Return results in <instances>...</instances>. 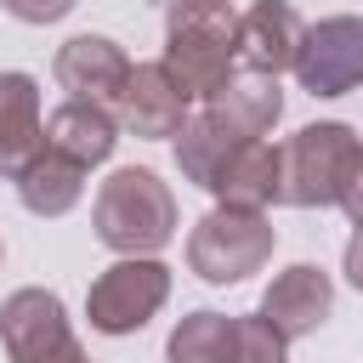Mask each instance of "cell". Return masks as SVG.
Returning <instances> with one entry per match:
<instances>
[{"label": "cell", "instance_id": "obj_10", "mask_svg": "<svg viewBox=\"0 0 363 363\" xmlns=\"http://www.w3.org/2000/svg\"><path fill=\"white\" fill-rule=\"evenodd\" d=\"M329 312H335V278H329L323 267H312V261L284 267V272L267 284V295H261V318H267L284 340L318 335V329L329 323Z\"/></svg>", "mask_w": 363, "mask_h": 363}, {"label": "cell", "instance_id": "obj_14", "mask_svg": "<svg viewBox=\"0 0 363 363\" xmlns=\"http://www.w3.org/2000/svg\"><path fill=\"white\" fill-rule=\"evenodd\" d=\"M40 147H45L40 85H34V74L11 68V74H0V176H17Z\"/></svg>", "mask_w": 363, "mask_h": 363}, {"label": "cell", "instance_id": "obj_2", "mask_svg": "<svg viewBox=\"0 0 363 363\" xmlns=\"http://www.w3.org/2000/svg\"><path fill=\"white\" fill-rule=\"evenodd\" d=\"M159 62L187 102H210L238 68V11L227 0H170Z\"/></svg>", "mask_w": 363, "mask_h": 363}, {"label": "cell", "instance_id": "obj_15", "mask_svg": "<svg viewBox=\"0 0 363 363\" xmlns=\"http://www.w3.org/2000/svg\"><path fill=\"white\" fill-rule=\"evenodd\" d=\"M11 182H17L23 210H34V216H68V210L79 204V193H85V170H79L74 159L51 153V147H40Z\"/></svg>", "mask_w": 363, "mask_h": 363}, {"label": "cell", "instance_id": "obj_12", "mask_svg": "<svg viewBox=\"0 0 363 363\" xmlns=\"http://www.w3.org/2000/svg\"><path fill=\"white\" fill-rule=\"evenodd\" d=\"M119 125L142 142H164V136H182V125L193 119V102L182 96V85L164 74V62H136L130 68V85L119 96Z\"/></svg>", "mask_w": 363, "mask_h": 363}, {"label": "cell", "instance_id": "obj_13", "mask_svg": "<svg viewBox=\"0 0 363 363\" xmlns=\"http://www.w3.org/2000/svg\"><path fill=\"white\" fill-rule=\"evenodd\" d=\"M45 147L62 153V159H74L79 170H91V164H102V159L119 147V113L68 96L62 108L45 113Z\"/></svg>", "mask_w": 363, "mask_h": 363}, {"label": "cell", "instance_id": "obj_21", "mask_svg": "<svg viewBox=\"0 0 363 363\" xmlns=\"http://www.w3.org/2000/svg\"><path fill=\"white\" fill-rule=\"evenodd\" d=\"M340 267H346V284L363 295V233H352V244H346V261H340Z\"/></svg>", "mask_w": 363, "mask_h": 363}, {"label": "cell", "instance_id": "obj_6", "mask_svg": "<svg viewBox=\"0 0 363 363\" xmlns=\"http://www.w3.org/2000/svg\"><path fill=\"white\" fill-rule=\"evenodd\" d=\"M170 301V267L159 255H119L85 289V318L96 335H136Z\"/></svg>", "mask_w": 363, "mask_h": 363}, {"label": "cell", "instance_id": "obj_19", "mask_svg": "<svg viewBox=\"0 0 363 363\" xmlns=\"http://www.w3.org/2000/svg\"><path fill=\"white\" fill-rule=\"evenodd\" d=\"M17 23H57V17H68L74 11V0H0Z\"/></svg>", "mask_w": 363, "mask_h": 363}, {"label": "cell", "instance_id": "obj_8", "mask_svg": "<svg viewBox=\"0 0 363 363\" xmlns=\"http://www.w3.org/2000/svg\"><path fill=\"white\" fill-rule=\"evenodd\" d=\"M295 79L312 96H346L363 85V17H323L306 28Z\"/></svg>", "mask_w": 363, "mask_h": 363}, {"label": "cell", "instance_id": "obj_18", "mask_svg": "<svg viewBox=\"0 0 363 363\" xmlns=\"http://www.w3.org/2000/svg\"><path fill=\"white\" fill-rule=\"evenodd\" d=\"M284 352H289V340L261 318V312H250V318H238V340H233V363H284Z\"/></svg>", "mask_w": 363, "mask_h": 363}, {"label": "cell", "instance_id": "obj_16", "mask_svg": "<svg viewBox=\"0 0 363 363\" xmlns=\"http://www.w3.org/2000/svg\"><path fill=\"white\" fill-rule=\"evenodd\" d=\"M216 204H233V210H267L278 204V147L272 142H255L244 147L238 159H227V170L210 182Z\"/></svg>", "mask_w": 363, "mask_h": 363}, {"label": "cell", "instance_id": "obj_17", "mask_svg": "<svg viewBox=\"0 0 363 363\" xmlns=\"http://www.w3.org/2000/svg\"><path fill=\"white\" fill-rule=\"evenodd\" d=\"M233 340H238V318L187 312V318L170 329L164 357H170V363H233Z\"/></svg>", "mask_w": 363, "mask_h": 363}, {"label": "cell", "instance_id": "obj_5", "mask_svg": "<svg viewBox=\"0 0 363 363\" xmlns=\"http://www.w3.org/2000/svg\"><path fill=\"white\" fill-rule=\"evenodd\" d=\"M272 221L267 210H233V204H216L210 216L193 221L187 233V267L204 278V284H244L250 272H261L272 261Z\"/></svg>", "mask_w": 363, "mask_h": 363}, {"label": "cell", "instance_id": "obj_11", "mask_svg": "<svg viewBox=\"0 0 363 363\" xmlns=\"http://www.w3.org/2000/svg\"><path fill=\"white\" fill-rule=\"evenodd\" d=\"M301 40H306V23L289 0H255L250 11H238V74L278 79L284 68H295Z\"/></svg>", "mask_w": 363, "mask_h": 363}, {"label": "cell", "instance_id": "obj_1", "mask_svg": "<svg viewBox=\"0 0 363 363\" xmlns=\"http://www.w3.org/2000/svg\"><path fill=\"white\" fill-rule=\"evenodd\" d=\"M284 113V91L267 74H233L176 136V170L210 193V182L227 170V159H238L244 147H255Z\"/></svg>", "mask_w": 363, "mask_h": 363}, {"label": "cell", "instance_id": "obj_9", "mask_svg": "<svg viewBox=\"0 0 363 363\" xmlns=\"http://www.w3.org/2000/svg\"><path fill=\"white\" fill-rule=\"evenodd\" d=\"M130 68H136V62H130L108 34H74V40L57 45V62H51L57 85H62L74 102H96V108H119L125 85H130Z\"/></svg>", "mask_w": 363, "mask_h": 363}, {"label": "cell", "instance_id": "obj_3", "mask_svg": "<svg viewBox=\"0 0 363 363\" xmlns=\"http://www.w3.org/2000/svg\"><path fill=\"white\" fill-rule=\"evenodd\" d=\"M91 227L113 255H159L176 238V199L153 170L125 164L96 187Z\"/></svg>", "mask_w": 363, "mask_h": 363}, {"label": "cell", "instance_id": "obj_20", "mask_svg": "<svg viewBox=\"0 0 363 363\" xmlns=\"http://www.w3.org/2000/svg\"><path fill=\"white\" fill-rule=\"evenodd\" d=\"M340 210H346V221L363 233V159H357V170H352V182H346V193H340Z\"/></svg>", "mask_w": 363, "mask_h": 363}, {"label": "cell", "instance_id": "obj_7", "mask_svg": "<svg viewBox=\"0 0 363 363\" xmlns=\"http://www.w3.org/2000/svg\"><path fill=\"white\" fill-rule=\"evenodd\" d=\"M0 340L11 363H91L57 289H11L0 301Z\"/></svg>", "mask_w": 363, "mask_h": 363}, {"label": "cell", "instance_id": "obj_4", "mask_svg": "<svg viewBox=\"0 0 363 363\" xmlns=\"http://www.w3.org/2000/svg\"><path fill=\"white\" fill-rule=\"evenodd\" d=\"M357 159H363V142L352 125L340 119L301 125L289 142H278V204H295V210L340 204Z\"/></svg>", "mask_w": 363, "mask_h": 363}, {"label": "cell", "instance_id": "obj_22", "mask_svg": "<svg viewBox=\"0 0 363 363\" xmlns=\"http://www.w3.org/2000/svg\"><path fill=\"white\" fill-rule=\"evenodd\" d=\"M0 261H6V244H0Z\"/></svg>", "mask_w": 363, "mask_h": 363}]
</instances>
